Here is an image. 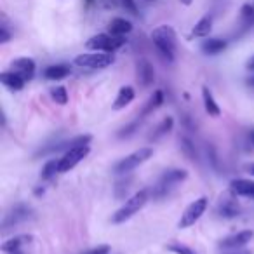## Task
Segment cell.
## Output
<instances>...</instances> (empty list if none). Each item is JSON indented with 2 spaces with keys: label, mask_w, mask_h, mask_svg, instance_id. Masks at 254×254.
Returning a JSON list of instances; mask_svg holds the SVG:
<instances>
[{
  "label": "cell",
  "mask_w": 254,
  "mask_h": 254,
  "mask_svg": "<svg viewBox=\"0 0 254 254\" xmlns=\"http://www.w3.org/2000/svg\"><path fill=\"white\" fill-rule=\"evenodd\" d=\"M11 254H25V253H23V249H21V251H16V253H11Z\"/></svg>",
  "instance_id": "obj_42"
},
{
  "label": "cell",
  "mask_w": 254,
  "mask_h": 254,
  "mask_svg": "<svg viewBox=\"0 0 254 254\" xmlns=\"http://www.w3.org/2000/svg\"><path fill=\"white\" fill-rule=\"evenodd\" d=\"M33 240L32 235H18V237H12V239L5 240L4 244H2V251L7 254L11 253H16V251H21L23 247L26 246V244H30Z\"/></svg>",
  "instance_id": "obj_15"
},
{
  "label": "cell",
  "mask_w": 254,
  "mask_h": 254,
  "mask_svg": "<svg viewBox=\"0 0 254 254\" xmlns=\"http://www.w3.org/2000/svg\"><path fill=\"white\" fill-rule=\"evenodd\" d=\"M181 150H183V153L188 157V159L195 160L197 159V152H195V145L190 141L188 138H181Z\"/></svg>",
  "instance_id": "obj_28"
},
{
  "label": "cell",
  "mask_w": 254,
  "mask_h": 254,
  "mask_svg": "<svg viewBox=\"0 0 254 254\" xmlns=\"http://www.w3.org/2000/svg\"><path fill=\"white\" fill-rule=\"evenodd\" d=\"M173 126H174V120H173V117H166V119L162 120V122L159 124V127L155 129V132H153V136H152V139L155 141V139H159V138H162L164 134H167V132L173 129Z\"/></svg>",
  "instance_id": "obj_24"
},
{
  "label": "cell",
  "mask_w": 254,
  "mask_h": 254,
  "mask_svg": "<svg viewBox=\"0 0 254 254\" xmlns=\"http://www.w3.org/2000/svg\"><path fill=\"white\" fill-rule=\"evenodd\" d=\"M51 96H53L54 101L61 106L68 103V91H66V87H63V85H56V87L51 89Z\"/></svg>",
  "instance_id": "obj_25"
},
{
  "label": "cell",
  "mask_w": 254,
  "mask_h": 254,
  "mask_svg": "<svg viewBox=\"0 0 254 254\" xmlns=\"http://www.w3.org/2000/svg\"><path fill=\"white\" fill-rule=\"evenodd\" d=\"M9 39H11V35H9L7 28H5V26H2V28H0V42L5 44V42H9Z\"/></svg>",
  "instance_id": "obj_33"
},
{
  "label": "cell",
  "mask_w": 254,
  "mask_h": 254,
  "mask_svg": "<svg viewBox=\"0 0 254 254\" xmlns=\"http://www.w3.org/2000/svg\"><path fill=\"white\" fill-rule=\"evenodd\" d=\"M181 2H183L185 5H190L191 4V0H181Z\"/></svg>",
  "instance_id": "obj_40"
},
{
  "label": "cell",
  "mask_w": 254,
  "mask_h": 254,
  "mask_svg": "<svg viewBox=\"0 0 254 254\" xmlns=\"http://www.w3.org/2000/svg\"><path fill=\"white\" fill-rule=\"evenodd\" d=\"M162 103H164V92L159 89V91L153 92V94L148 98V101L145 103V106H143V110H141V117H146L152 112H155L157 108L162 106Z\"/></svg>",
  "instance_id": "obj_21"
},
{
  "label": "cell",
  "mask_w": 254,
  "mask_h": 254,
  "mask_svg": "<svg viewBox=\"0 0 254 254\" xmlns=\"http://www.w3.org/2000/svg\"><path fill=\"white\" fill-rule=\"evenodd\" d=\"M226 49V40L221 39H207L202 42V51L205 54H219Z\"/></svg>",
  "instance_id": "obj_23"
},
{
  "label": "cell",
  "mask_w": 254,
  "mask_h": 254,
  "mask_svg": "<svg viewBox=\"0 0 254 254\" xmlns=\"http://www.w3.org/2000/svg\"><path fill=\"white\" fill-rule=\"evenodd\" d=\"M84 254H110V246H99V247H94V249L87 251Z\"/></svg>",
  "instance_id": "obj_31"
},
{
  "label": "cell",
  "mask_w": 254,
  "mask_h": 254,
  "mask_svg": "<svg viewBox=\"0 0 254 254\" xmlns=\"http://www.w3.org/2000/svg\"><path fill=\"white\" fill-rule=\"evenodd\" d=\"M44 193V188H37L35 190V195H42Z\"/></svg>",
  "instance_id": "obj_39"
},
{
  "label": "cell",
  "mask_w": 254,
  "mask_h": 254,
  "mask_svg": "<svg viewBox=\"0 0 254 254\" xmlns=\"http://www.w3.org/2000/svg\"><path fill=\"white\" fill-rule=\"evenodd\" d=\"M246 66H247V70L254 71V56H253V58H251V60H249V61H247V64H246Z\"/></svg>",
  "instance_id": "obj_34"
},
{
  "label": "cell",
  "mask_w": 254,
  "mask_h": 254,
  "mask_svg": "<svg viewBox=\"0 0 254 254\" xmlns=\"http://www.w3.org/2000/svg\"><path fill=\"white\" fill-rule=\"evenodd\" d=\"M136 126H138V122L131 124V126H129V127H124V129H122V132H119V136H120V138H124V136H129V134H132V132H134V131H132V129H136Z\"/></svg>",
  "instance_id": "obj_32"
},
{
  "label": "cell",
  "mask_w": 254,
  "mask_h": 254,
  "mask_svg": "<svg viewBox=\"0 0 254 254\" xmlns=\"http://www.w3.org/2000/svg\"><path fill=\"white\" fill-rule=\"evenodd\" d=\"M120 4L126 11H129L131 14H138V7H136V2L134 0H120Z\"/></svg>",
  "instance_id": "obj_30"
},
{
  "label": "cell",
  "mask_w": 254,
  "mask_h": 254,
  "mask_svg": "<svg viewBox=\"0 0 254 254\" xmlns=\"http://www.w3.org/2000/svg\"><path fill=\"white\" fill-rule=\"evenodd\" d=\"M30 212H32V209H30L28 205H25V204L16 205V207L11 211V214L5 216L4 228H7V226H11V225H16V223H19V221H25V219H28Z\"/></svg>",
  "instance_id": "obj_13"
},
{
  "label": "cell",
  "mask_w": 254,
  "mask_h": 254,
  "mask_svg": "<svg viewBox=\"0 0 254 254\" xmlns=\"http://www.w3.org/2000/svg\"><path fill=\"white\" fill-rule=\"evenodd\" d=\"M99 2H103V4H105V7H113V5H115V2H113V0H99Z\"/></svg>",
  "instance_id": "obj_35"
},
{
  "label": "cell",
  "mask_w": 254,
  "mask_h": 254,
  "mask_svg": "<svg viewBox=\"0 0 254 254\" xmlns=\"http://www.w3.org/2000/svg\"><path fill=\"white\" fill-rule=\"evenodd\" d=\"M240 19H242V25L246 26V28H249V26L254 25V5H244L242 9H240Z\"/></svg>",
  "instance_id": "obj_26"
},
{
  "label": "cell",
  "mask_w": 254,
  "mask_h": 254,
  "mask_svg": "<svg viewBox=\"0 0 254 254\" xmlns=\"http://www.w3.org/2000/svg\"><path fill=\"white\" fill-rule=\"evenodd\" d=\"M249 138H251V141H253V143H254V131H253V132H251V136H249Z\"/></svg>",
  "instance_id": "obj_41"
},
{
  "label": "cell",
  "mask_w": 254,
  "mask_h": 254,
  "mask_svg": "<svg viewBox=\"0 0 254 254\" xmlns=\"http://www.w3.org/2000/svg\"><path fill=\"white\" fill-rule=\"evenodd\" d=\"M202 99H204V108L209 113V117H219L221 115V108L216 103L212 92L209 91V87H202Z\"/></svg>",
  "instance_id": "obj_19"
},
{
  "label": "cell",
  "mask_w": 254,
  "mask_h": 254,
  "mask_svg": "<svg viewBox=\"0 0 254 254\" xmlns=\"http://www.w3.org/2000/svg\"><path fill=\"white\" fill-rule=\"evenodd\" d=\"M11 70L14 73L21 75L26 82L32 80L33 75H35V61L30 60V58H18L11 63Z\"/></svg>",
  "instance_id": "obj_10"
},
{
  "label": "cell",
  "mask_w": 254,
  "mask_h": 254,
  "mask_svg": "<svg viewBox=\"0 0 254 254\" xmlns=\"http://www.w3.org/2000/svg\"><path fill=\"white\" fill-rule=\"evenodd\" d=\"M58 164H60V160H56V159H53V160H49V162L44 166V169H42V180H51V178L54 176L56 173H60L58 171Z\"/></svg>",
  "instance_id": "obj_27"
},
{
  "label": "cell",
  "mask_w": 254,
  "mask_h": 254,
  "mask_svg": "<svg viewBox=\"0 0 254 254\" xmlns=\"http://www.w3.org/2000/svg\"><path fill=\"white\" fill-rule=\"evenodd\" d=\"M134 96H136V92L131 85L120 87L115 103H113V110H122V108H126V106H129L132 103V99H134Z\"/></svg>",
  "instance_id": "obj_16"
},
{
  "label": "cell",
  "mask_w": 254,
  "mask_h": 254,
  "mask_svg": "<svg viewBox=\"0 0 254 254\" xmlns=\"http://www.w3.org/2000/svg\"><path fill=\"white\" fill-rule=\"evenodd\" d=\"M167 249H169L171 253H174V254H197L195 251H191L190 247L181 246V244H171Z\"/></svg>",
  "instance_id": "obj_29"
},
{
  "label": "cell",
  "mask_w": 254,
  "mask_h": 254,
  "mask_svg": "<svg viewBox=\"0 0 254 254\" xmlns=\"http://www.w3.org/2000/svg\"><path fill=\"white\" fill-rule=\"evenodd\" d=\"M124 44H126L124 37H117L112 33H99V35L91 37L85 42V47L91 51H99V53H115Z\"/></svg>",
  "instance_id": "obj_3"
},
{
  "label": "cell",
  "mask_w": 254,
  "mask_h": 254,
  "mask_svg": "<svg viewBox=\"0 0 254 254\" xmlns=\"http://www.w3.org/2000/svg\"><path fill=\"white\" fill-rule=\"evenodd\" d=\"M152 40L157 51L166 58L167 61H174V51H176V32L173 26L160 25L152 32Z\"/></svg>",
  "instance_id": "obj_1"
},
{
  "label": "cell",
  "mask_w": 254,
  "mask_h": 254,
  "mask_svg": "<svg viewBox=\"0 0 254 254\" xmlns=\"http://www.w3.org/2000/svg\"><path fill=\"white\" fill-rule=\"evenodd\" d=\"M254 233L251 232V230H244V232H239V233H233V235L226 237V239H223L221 242H219V247L221 249H240V247L247 246V244L253 240Z\"/></svg>",
  "instance_id": "obj_9"
},
{
  "label": "cell",
  "mask_w": 254,
  "mask_h": 254,
  "mask_svg": "<svg viewBox=\"0 0 254 254\" xmlns=\"http://www.w3.org/2000/svg\"><path fill=\"white\" fill-rule=\"evenodd\" d=\"M68 75H70V66L68 64H53V66L46 68V71H44V77L47 80H63Z\"/></svg>",
  "instance_id": "obj_20"
},
{
  "label": "cell",
  "mask_w": 254,
  "mask_h": 254,
  "mask_svg": "<svg viewBox=\"0 0 254 254\" xmlns=\"http://www.w3.org/2000/svg\"><path fill=\"white\" fill-rule=\"evenodd\" d=\"M244 169H246L247 173H251L254 176V164H246V167H244Z\"/></svg>",
  "instance_id": "obj_36"
},
{
  "label": "cell",
  "mask_w": 254,
  "mask_h": 254,
  "mask_svg": "<svg viewBox=\"0 0 254 254\" xmlns=\"http://www.w3.org/2000/svg\"><path fill=\"white\" fill-rule=\"evenodd\" d=\"M212 30V18L211 16H204L202 19H198V23L191 30V37H207Z\"/></svg>",
  "instance_id": "obj_22"
},
{
  "label": "cell",
  "mask_w": 254,
  "mask_h": 254,
  "mask_svg": "<svg viewBox=\"0 0 254 254\" xmlns=\"http://www.w3.org/2000/svg\"><path fill=\"white\" fill-rule=\"evenodd\" d=\"M152 155H153V150L148 148V146H146V148H139V150H136V152H132L131 155H127V157H124L122 160H119V162L115 164V167H113V171H115L117 174L131 173L132 169H136L138 166L145 164Z\"/></svg>",
  "instance_id": "obj_5"
},
{
  "label": "cell",
  "mask_w": 254,
  "mask_h": 254,
  "mask_svg": "<svg viewBox=\"0 0 254 254\" xmlns=\"http://www.w3.org/2000/svg\"><path fill=\"white\" fill-rule=\"evenodd\" d=\"M207 205H209V198L207 197H198L197 200L191 202V204L185 209L183 214H181L180 221H178V228L185 230V228H190V226H193L195 223L202 218V214L205 212Z\"/></svg>",
  "instance_id": "obj_6"
},
{
  "label": "cell",
  "mask_w": 254,
  "mask_h": 254,
  "mask_svg": "<svg viewBox=\"0 0 254 254\" xmlns=\"http://www.w3.org/2000/svg\"><path fill=\"white\" fill-rule=\"evenodd\" d=\"M115 61L112 53H99V51H94V53L89 54H78L75 58V64L80 68H91V70H101V68H106Z\"/></svg>",
  "instance_id": "obj_7"
},
{
  "label": "cell",
  "mask_w": 254,
  "mask_h": 254,
  "mask_svg": "<svg viewBox=\"0 0 254 254\" xmlns=\"http://www.w3.org/2000/svg\"><path fill=\"white\" fill-rule=\"evenodd\" d=\"M247 84H249L251 87H254V75H251V77L247 78Z\"/></svg>",
  "instance_id": "obj_38"
},
{
  "label": "cell",
  "mask_w": 254,
  "mask_h": 254,
  "mask_svg": "<svg viewBox=\"0 0 254 254\" xmlns=\"http://www.w3.org/2000/svg\"><path fill=\"white\" fill-rule=\"evenodd\" d=\"M131 30H132L131 21H127V19H124V18L112 19V21H110V25H108V32L112 33V35H117V37L127 35Z\"/></svg>",
  "instance_id": "obj_18"
},
{
  "label": "cell",
  "mask_w": 254,
  "mask_h": 254,
  "mask_svg": "<svg viewBox=\"0 0 254 254\" xmlns=\"http://www.w3.org/2000/svg\"><path fill=\"white\" fill-rule=\"evenodd\" d=\"M136 71H138V82L143 87H152L155 82V70H153L152 63L148 60H139L136 64Z\"/></svg>",
  "instance_id": "obj_11"
},
{
  "label": "cell",
  "mask_w": 254,
  "mask_h": 254,
  "mask_svg": "<svg viewBox=\"0 0 254 254\" xmlns=\"http://www.w3.org/2000/svg\"><path fill=\"white\" fill-rule=\"evenodd\" d=\"M0 82L9 89V91H21L25 87L26 80L21 77V75L14 73V71H4V73L0 75Z\"/></svg>",
  "instance_id": "obj_14"
},
{
  "label": "cell",
  "mask_w": 254,
  "mask_h": 254,
  "mask_svg": "<svg viewBox=\"0 0 254 254\" xmlns=\"http://www.w3.org/2000/svg\"><path fill=\"white\" fill-rule=\"evenodd\" d=\"M146 202H148V191L146 190L136 191L132 197H129L126 202H124L122 207L117 209L115 214L112 216V223H117V225H119V223H124V221H127V219H131L136 212L141 211L143 205H145Z\"/></svg>",
  "instance_id": "obj_2"
},
{
  "label": "cell",
  "mask_w": 254,
  "mask_h": 254,
  "mask_svg": "<svg viewBox=\"0 0 254 254\" xmlns=\"http://www.w3.org/2000/svg\"><path fill=\"white\" fill-rule=\"evenodd\" d=\"M218 212L223 218H235V216H239L240 209L235 198H221V202L218 204Z\"/></svg>",
  "instance_id": "obj_17"
},
{
  "label": "cell",
  "mask_w": 254,
  "mask_h": 254,
  "mask_svg": "<svg viewBox=\"0 0 254 254\" xmlns=\"http://www.w3.org/2000/svg\"><path fill=\"white\" fill-rule=\"evenodd\" d=\"M230 190L232 193L239 195V197L253 198L254 200V181L251 180H233L230 183Z\"/></svg>",
  "instance_id": "obj_12"
},
{
  "label": "cell",
  "mask_w": 254,
  "mask_h": 254,
  "mask_svg": "<svg viewBox=\"0 0 254 254\" xmlns=\"http://www.w3.org/2000/svg\"><path fill=\"white\" fill-rule=\"evenodd\" d=\"M89 152H91L89 145H78V146H73V148L66 150L64 155L60 159L58 171H60V173H68V171H71L77 164H80L82 160L89 155Z\"/></svg>",
  "instance_id": "obj_8"
},
{
  "label": "cell",
  "mask_w": 254,
  "mask_h": 254,
  "mask_svg": "<svg viewBox=\"0 0 254 254\" xmlns=\"http://www.w3.org/2000/svg\"><path fill=\"white\" fill-rule=\"evenodd\" d=\"M228 254H251L249 251H239V249H235L233 253H228Z\"/></svg>",
  "instance_id": "obj_37"
},
{
  "label": "cell",
  "mask_w": 254,
  "mask_h": 254,
  "mask_svg": "<svg viewBox=\"0 0 254 254\" xmlns=\"http://www.w3.org/2000/svg\"><path fill=\"white\" fill-rule=\"evenodd\" d=\"M187 176H188V173L185 169L167 171V173L160 178V181L157 183V187L153 188V197H155V198L167 197V195L171 193V190H173L178 183H181V181L187 180Z\"/></svg>",
  "instance_id": "obj_4"
}]
</instances>
